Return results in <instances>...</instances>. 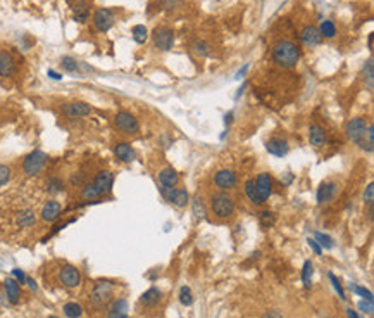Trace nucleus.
<instances>
[{
	"label": "nucleus",
	"mask_w": 374,
	"mask_h": 318,
	"mask_svg": "<svg viewBox=\"0 0 374 318\" xmlns=\"http://www.w3.org/2000/svg\"><path fill=\"white\" fill-rule=\"evenodd\" d=\"M274 215L269 211H264L262 215H260V222H262L264 227H271V225H274Z\"/></svg>",
	"instance_id": "45"
},
{
	"label": "nucleus",
	"mask_w": 374,
	"mask_h": 318,
	"mask_svg": "<svg viewBox=\"0 0 374 318\" xmlns=\"http://www.w3.org/2000/svg\"><path fill=\"white\" fill-rule=\"evenodd\" d=\"M176 6H181V0H166L167 9H176Z\"/></svg>",
	"instance_id": "50"
},
{
	"label": "nucleus",
	"mask_w": 374,
	"mask_h": 318,
	"mask_svg": "<svg viewBox=\"0 0 374 318\" xmlns=\"http://www.w3.org/2000/svg\"><path fill=\"white\" fill-rule=\"evenodd\" d=\"M367 45H369V49H372V33L369 35V38H367Z\"/></svg>",
	"instance_id": "55"
},
{
	"label": "nucleus",
	"mask_w": 374,
	"mask_h": 318,
	"mask_svg": "<svg viewBox=\"0 0 374 318\" xmlns=\"http://www.w3.org/2000/svg\"><path fill=\"white\" fill-rule=\"evenodd\" d=\"M192 50H193V54H197V56L205 57V56H209V54H210V44H207L205 40L197 38V40L192 44Z\"/></svg>",
	"instance_id": "33"
},
{
	"label": "nucleus",
	"mask_w": 374,
	"mask_h": 318,
	"mask_svg": "<svg viewBox=\"0 0 374 318\" xmlns=\"http://www.w3.org/2000/svg\"><path fill=\"white\" fill-rule=\"evenodd\" d=\"M114 154H116V157L121 159L123 163H131V161H135V150H133V147H131L130 143H126V142L116 143Z\"/></svg>",
	"instance_id": "22"
},
{
	"label": "nucleus",
	"mask_w": 374,
	"mask_h": 318,
	"mask_svg": "<svg viewBox=\"0 0 374 318\" xmlns=\"http://www.w3.org/2000/svg\"><path fill=\"white\" fill-rule=\"evenodd\" d=\"M81 197H83L85 201H97V199H100V197H104V196L100 194L99 189H97L95 185L90 182V184L83 185V189H81Z\"/></svg>",
	"instance_id": "27"
},
{
	"label": "nucleus",
	"mask_w": 374,
	"mask_h": 318,
	"mask_svg": "<svg viewBox=\"0 0 374 318\" xmlns=\"http://www.w3.org/2000/svg\"><path fill=\"white\" fill-rule=\"evenodd\" d=\"M4 289H6V296L11 304H18L21 299V285L16 278H7L4 282Z\"/></svg>",
	"instance_id": "20"
},
{
	"label": "nucleus",
	"mask_w": 374,
	"mask_h": 318,
	"mask_svg": "<svg viewBox=\"0 0 374 318\" xmlns=\"http://www.w3.org/2000/svg\"><path fill=\"white\" fill-rule=\"evenodd\" d=\"M350 289H352L355 294H359V296L364 297L365 301H372V299H374L372 292H371L369 289H365V287H360V285H350Z\"/></svg>",
	"instance_id": "41"
},
{
	"label": "nucleus",
	"mask_w": 374,
	"mask_h": 318,
	"mask_svg": "<svg viewBox=\"0 0 374 318\" xmlns=\"http://www.w3.org/2000/svg\"><path fill=\"white\" fill-rule=\"evenodd\" d=\"M26 284L30 285V289H31V290H37V289H38L37 282H35V280H33V278H31V277H26Z\"/></svg>",
	"instance_id": "51"
},
{
	"label": "nucleus",
	"mask_w": 374,
	"mask_h": 318,
	"mask_svg": "<svg viewBox=\"0 0 374 318\" xmlns=\"http://www.w3.org/2000/svg\"><path fill=\"white\" fill-rule=\"evenodd\" d=\"M357 306H359V309H360L362 313H367V315H372V313H374L372 301H360Z\"/></svg>",
	"instance_id": "46"
},
{
	"label": "nucleus",
	"mask_w": 374,
	"mask_h": 318,
	"mask_svg": "<svg viewBox=\"0 0 374 318\" xmlns=\"http://www.w3.org/2000/svg\"><path fill=\"white\" fill-rule=\"evenodd\" d=\"M45 191L49 194H52V196H57V194H61L62 191H64V184H62L61 178L52 177V178H49V180H47Z\"/></svg>",
	"instance_id": "29"
},
{
	"label": "nucleus",
	"mask_w": 374,
	"mask_h": 318,
	"mask_svg": "<svg viewBox=\"0 0 374 318\" xmlns=\"http://www.w3.org/2000/svg\"><path fill=\"white\" fill-rule=\"evenodd\" d=\"M131 33H133V40L136 42V44H145V42L149 40V30H147L143 25L133 26Z\"/></svg>",
	"instance_id": "34"
},
{
	"label": "nucleus",
	"mask_w": 374,
	"mask_h": 318,
	"mask_svg": "<svg viewBox=\"0 0 374 318\" xmlns=\"http://www.w3.org/2000/svg\"><path fill=\"white\" fill-rule=\"evenodd\" d=\"M315 242L321 247H324V249H331L333 247V239L326 234H321V232H315Z\"/></svg>",
	"instance_id": "39"
},
{
	"label": "nucleus",
	"mask_w": 374,
	"mask_h": 318,
	"mask_svg": "<svg viewBox=\"0 0 374 318\" xmlns=\"http://www.w3.org/2000/svg\"><path fill=\"white\" fill-rule=\"evenodd\" d=\"M162 194L166 196V199L169 201L171 204H174L176 208H185L186 204L190 203V196L185 189H169V192H166L162 189Z\"/></svg>",
	"instance_id": "16"
},
{
	"label": "nucleus",
	"mask_w": 374,
	"mask_h": 318,
	"mask_svg": "<svg viewBox=\"0 0 374 318\" xmlns=\"http://www.w3.org/2000/svg\"><path fill=\"white\" fill-rule=\"evenodd\" d=\"M112 294H114V284L109 280H99L92 287L90 301L95 306H104L112 299Z\"/></svg>",
	"instance_id": "4"
},
{
	"label": "nucleus",
	"mask_w": 374,
	"mask_h": 318,
	"mask_svg": "<svg viewBox=\"0 0 374 318\" xmlns=\"http://www.w3.org/2000/svg\"><path fill=\"white\" fill-rule=\"evenodd\" d=\"M319 32H321L322 37L333 38L334 35H336V26H334L333 21H322L321 23V28H319Z\"/></svg>",
	"instance_id": "37"
},
{
	"label": "nucleus",
	"mask_w": 374,
	"mask_h": 318,
	"mask_svg": "<svg viewBox=\"0 0 374 318\" xmlns=\"http://www.w3.org/2000/svg\"><path fill=\"white\" fill-rule=\"evenodd\" d=\"M61 66H62V69H64V71H68V73H76L78 69H80V63H78L75 57H71V56L62 57Z\"/></svg>",
	"instance_id": "35"
},
{
	"label": "nucleus",
	"mask_w": 374,
	"mask_h": 318,
	"mask_svg": "<svg viewBox=\"0 0 374 318\" xmlns=\"http://www.w3.org/2000/svg\"><path fill=\"white\" fill-rule=\"evenodd\" d=\"M92 184L99 189L102 196H107V194H111L112 185H114V175H112V172H109V170H102V172L97 173Z\"/></svg>",
	"instance_id": "11"
},
{
	"label": "nucleus",
	"mask_w": 374,
	"mask_h": 318,
	"mask_svg": "<svg viewBox=\"0 0 374 318\" xmlns=\"http://www.w3.org/2000/svg\"><path fill=\"white\" fill-rule=\"evenodd\" d=\"M49 76H50L52 80H62V75H61V73H56L54 69H49Z\"/></svg>",
	"instance_id": "52"
},
{
	"label": "nucleus",
	"mask_w": 374,
	"mask_h": 318,
	"mask_svg": "<svg viewBox=\"0 0 374 318\" xmlns=\"http://www.w3.org/2000/svg\"><path fill=\"white\" fill-rule=\"evenodd\" d=\"M254 182H255L257 194H259L260 201H262V204H264L272 194V178L269 177V173H260Z\"/></svg>",
	"instance_id": "12"
},
{
	"label": "nucleus",
	"mask_w": 374,
	"mask_h": 318,
	"mask_svg": "<svg viewBox=\"0 0 374 318\" xmlns=\"http://www.w3.org/2000/svg\"><path fill=\"white\" fill-rule=\"evenodd\" d=\"M266 149L272 156L283 157L288 154V149H290V147H288V142L283 140V138H271V140L266 143Z\"/></svg>",
	"instance_id": "21"
},
{
	"label": "nucleus",
	"mask_w": 374,
	"mask_h": 318,
	"mask_svg": "<svg viewBox=\"0 0 374 318\" xmlns=\"http://www.w3.org/2000/svg\"><path fill=\"white\" fill-rule=\"evenodd\" d=\"M364 78L367 80V88L372 90V85H374V63L372 59H367L364 64Z\"/></svg>",
	"instance_id": "36"
},
{
	"label": "nucleus",
	"mask_w": 374,
	"mask_h": 318,
	"mask_svg": "<svg viewBox=\"0 0 374 318\" xmlns=\"http://www.w3.org/2000/svg\"><path fill=\"white\" fill-rule=\"evenodd\" d=\"M247 68H248V64H247V66H245V68H243V69H240V71H238V73H236V78H241V76H243V75H245V71H247Z\"/></svg>",
	"instance_id": "53"
},
{
	"label": "nucleus",
	"mask_w": 374,
	"mask_h": 318,
	"mask_svg": "<svg viewBox=\"0 0 374 318\" xmlns=\"http://www.w3.org/2000/svg\"><path fill=\"white\" fill-rule=\"evenodd\" d=\"M359 145L364 150H367V152H372V150H374V126L372 125L367 126V131H365L364 138L360 140Z\"/></svg>",
	"instance_id": "30"
},
{
	"label": "nucleus",
	"mask_w": 374,
	"mask_h": 318,
	"mask_svg": "<svg viewBox=\"0 0 374 318\" xmlns=\"http://www.w3.org/2000/svg\"><path fill=\"white\" fill-rule=\"evenodd\" d=\"M272 57H274V61L281 66V68H293L300 59V50L293 42L281 40L274 45Z\"/></svg>",
	"instance_id": "1"
},
{
	"label": "nucleus",
	"mask_w": 374,
	"mask_h": 318,
	"mask_svg": "<svg viewBox=\"0 0 374 318\" xmlns=\"http://www.w3.org/2000/svg\"><path fill=\"white\" fill-rule=\"evenodd\" d=\"M307 242H309V246H310V247H312V249H314V253H315V254H317V256H319V254H321V253H322V247H321V246H319V244H317V242H315V239H309V240H307Z\"/></svg>",
	"instance_id": "49"
},
{
	"label": "nucleus",
	"mask_w": 374,
	"mask_h": 318,
	"mask_svg": "<svg viewBox=\"0 0 374 318\" xmlns=\"http://www.w3.org/2000/svg\"><path fill=\"white\" fill-rule=\"evenodd\" d=\"M62 114L68 118H85V116L92 114V106L87 102H68L61 107Z\"/></svg>",
	"instance_id": "10"
},
{
	"label": "nucleus",
	"mask_w": 374,
	"mask_h": 318,
	"mask_svg": "<svg viewBox=\"0 0 374 318\" xmlns=\"http://www.w3.org/2000/svg\"><path fill=\"white\" fill-rule=\"evenodd\" d=\"M14 69H16V61H14L13 54L7 52V50H2V52H0V76H2V78L13 76Z\"/></svg>",
	"instance_id": "18"
},
{
	"label": "nucleus",
	"mask_w": 374,
	"mask_h": 318,
	"mask_svg": "<svg viewBox=\"0 0 374 318\" xmlns=\"http://www.w3.org/2000/svg\"><path fill=\"white\" fill-rule=\"evenodd\" d=\"M114 21H116V14L112 13V9H109V7H100V9H97L92 18L93 28L100 33L109 32V30L114 26Z\"/></svg>",
	"instance_id": "5"
},
{
	"label": "nucleus",
	"mask_w": 374,
	"mask_h": 318,
	"mask_svg": "<svg viewBox=\"0 0 374 318\" xmlns=\"http://www.w3.org/2000/svg\"><path fill=\"white\" fill-rule=\"evenodd\" d=\"M13 277L16 278V280L19 282V284H25V282H26V275H25V271H23V270H19V268H14V270H13Z\"/></svg>",
	"instance_id": "48"
},
{
	"label": "nucleus",
	"mask_w": 374,
	"mask_h": 318,
	"mask_svg": "<svg viewBox=\"0 0 374 318\" xmlns=\"http://www.w3.org/2000/svg\"><path fill=\"white\" fill-rule=\"evenodd\" d=\"M11 175H13V172H11L9 166H7V165H0V187H4L6 184H9Z\"/></svg>",
	"instance_id": "42"
},
{
	"label": "nucleus",
	"mask_w": 374,
	"mask_h": 318,
	"mask_svg": "<svg viewBox=\"0 0 374 318\" xmlns=\"http://www.w3.org/2000/svg\"><path fill=\"white\" fill-rule=\"evenodd\" d=\"M73 18L76 23H87L90 19V4L87 0H76L73 4Z\"/></svg>",
	"instance_id": "19"
},
{
	"label": "nucleus",
	"mask_w": 374,
	"mask_h": 318,
	"mask_svg": "<svg viewBox=\"0 0 374 318\" xmlns=\"http://www.w3.org/2000/svg\"><path fill=\"white\" fill-rule=\"evenodd\" d=\"M47 165V154L42 150H33L23 159V173L28 177H37L38 173L44 172Z\"/></svg>",
	"instance_id": "3"
},
{
	"label": "nucleus",
	"mask_w": 374,
	"mask_h": 318,
	"mask_svg": "<svg viewBox=\"0 0 374 318\" xmlns=\"http://www.w3.org/2000/svg\"><path fill=\"white\" fill-rule=\"evenodd\" d=\"M328 277H329V280L333 282V287H334V290L338 292V296H340V299L341 301H345L346 297H345V292H343V287H341V284H340V280H338L336 277H334L333 273H328Z\"/></svg>",
	"instance_id": "43"
},
{
	"label": "nucleus",
	"mask_w": 374,
	"mask_h": 318,
	"mask_svg": "<svg viewBox=\"0 0 374 318\" xmlns=\"http://www.w3.org/2000/svg\"><path fill=\"white\" fill-rule=\"evenodd\" d=\"M245 194H247V197L252 201L254 204H262V201H260L259 194H257V189H255V182L254 180H247L245 182Z\"/></svg>",
	"instance_id": "32"
},
{
	"label": "nucleus",
	"mask_w": 374,
	"mask_h": 318,
	"mask_svg": "<svg viewBox=\"0 0 374 318\" xmlns=\"http://www.w3.org/2000/svg\"><path fill=\"white\" fill-rule=\"evenodd\" d=\"M193 213L197 216H204L205 215V208H204V203H202V199H195L193 201Z\"/></svg>",
	"instance_id": "47"
},
{
	"label": "nucleus",
	"mask_w": 374,
	"mask_h": 318,
	"mask_svg": "<svg viewBox=\"0 0 374 318\" xmlns=\"http://www.w3.org/2000/svg\"><path fill=\"white\" fill-rule=\"evenodd\" d=\"M214 184L221 189V191H229L236 185V173L231 170H219L214 177Z\"/></svg>",
	"instance_id": "14"
},
{
	"label": "nucleus",
	"mask_w": 374,
	"mask_h": 318,
	"mask_svg": "<svg viewBox=\"0 0 374 318\" xmlns=\"http://www.w3.org/2000/svg\"><path fill=\"white\" fill-rule=\"evenodd\" d=\"M152 38H154V44L157 49L171 50L174 45V30L169 28V26H159V28L154 30Z\"/></svg>",
	"instance_id": "7"
},
{
	"label": "nucleus",
	"mask_w": 374,
	"mask_h": 318,
	"mask_svg": "<svg viewBox=\"0 0 374 318\" xmlns=\"http://www.w3.org/2000/svg\"><path fill=\"white\" fill-rule=\"evenodd\" d=\"M210 208H212L214 215L219 218H229L235 213V201L229 194L226 192H216L210 199Z\"/></svg>",
	"instance_id": "2"
},
{
	"label": "nucleus",
	"mask_w": 374,
	"mask_h": 318,
	"mask_svg": "<svg viewBox=\"0 0 374 318\" xmlns=\"http://www.w3.org/2000/svg\"><path fill=\"white\" fill-rule=\"evenodd\" d=\"M310 278H312V263L305 261L303 263V268H302V280H303L305 289H309L310 287Z\"/></svg>",
	"instance_id": "38"
},
{
	"label": "nucleus",
	"mask_w": 374,
	"mask_h": 318,
	"mask_svg": "<svg viewBox=\"0 0 374 318\" xmlns=\"http://www.w3.org/2000/svg\"><path fill=\"white\" fill-rule=\"evenodd\" d=\"M364 201L367 203L369 209L372 211V204H374V185H372V184H369V185H367V189H365V192H364Z\"/></svg>",
	"instance_id": "44"
},
{
	"label": "nucleus",
	"mask_w": 374,
	"mask_h": 318,
	"mask_svg": "<svg viewBox=\"0 0 374 318\" xmlns=\"http://www.w3.org/2000/svg\"><path fill=\"white\" fill-rule=\"evenodd\" d=\"M159 301H161V290H159L157 287H150V289L140 297V302H142L143 306H155Z\"/></svg>",
	"instance_id": "26"
},
{
	"label": "nucleus",
	"mask_w": 374,
	"mask_h": 318,
	"mask_svg": "<svg viewBox=\"0 0 374 318\" xmlns=\"http://www.w3.org/2000/svg\"><path fill=\"white\" fill-rule=\"evenodd\" d=\"M62 215V204L59 201H47L44 204V208H42V220L47 223H54L57 222V220L61 218Z\"/></svg>",
	"instance_id": "13"
},
{
	"label": "nucleus",
	"mask_w": 374,
	"mask_h": 318,
	"mask_svg": "<svg viewBox=\"0 0 374 318\" xmlns=\"http://www.w3.org/2000/svg\"><path fill=\"white\" fill-rule=\"evenodd\" d=\"M128 311V301L126 299H116L112 302L111 309H109V316H116V315H126Z\"/></svg>",
	"instance_id": "31"
},
{
	"label": "nucleus",
	"mask_w": 374,
	"mask_h": 318,
	"mask_svg": "<svg viewBox=\"0 0 374 318\" xmlns=\"http://www.w3.org/2000/svg\"><path fill=\"white\" fill-rule=\"evenodd\" d=\"M49 318H57V316H54V315H52V316H49Z\"/></svg>",
	"instance_id": "57"
},
{
	"label": "nucleus",
	"mask_w": 374,
	"mask_h": 318,
	"mask_svg": "<svg viewBox=\"0 0 374 318\" xmlns=\"http://www.w3.org/2000/svg\"><path fill=\"white\" fill-rule=\"evenodd\" d=\"M59 280H61V284L64 287H68V289H76L81 282V273L76 266L64 265L59 270Z\"/></svg>",
	"instance_id": "9"
},
{
	"label": "nucleus",
	"mask_w": 374,
	"mask_h": 318,
	"mask_svg": "<svg viewBox=\"0 0 374 318\" xmlns=\"http://www.w3.org/2000/svg\"><path fill=\"white\" fill-rule=\"evenodd\" d=\"M300 40H302L305 45H309V47H314V45L321 44L322 35H321V32H319L317 26L307 25V26H303L302 32H300Z\"/></svg>",
	"instance_id": "15"
},
{
	"label": "nucleus",
	"mask_w": 374,
	"mask_h": 318,
	"mask_svg": "<svg viewBox=\"0 0 374 318\" xmlns=\"http://www.w3.org/2000/svg\"><path fill=\"white\" fill-rule=\"evenodd\" d=\"M114 125L118 126V130H121L126 135H135L140 131L138 119L128 111H119L118 114L114 116Z\"/></svg>",
	"instance_id": "6"
},
{
	"label": "nucleus",
	"mask_w": 374,
	"mask_h": 318,
	"mask_svg": "<svg viewBox=\"0 0 374 318\" xmlns=\"http://www.w3.org/2000/svg\"><path fill=\"white\" fill-rule=\"evenodd\" d=\"M159 182H161L162 189L164 191H169V189H174L180 182V175L176 173V170L173 168H164L161 173H159Z\"/></svg>",
	"instance_id": "17"
},
{
	"label": "nucleus",
	"mask_w": 374,
	"mask_h": 318,
	"mask_svg": "<svg viewBox=\"0 0 374 318\" xmlns=\"http://www.w3.org/2000/svg\"><path fill=\"white\" fill-rule=\"evenodd\" d=\"M37 223V215H35L33 209H21V211L16 215V225L21 228H30Z\"/></svg>",
	"instance_id": "23"
},
{
	"label": "nucleus",
	"mask_w": 374,
	"mask_h": 318,
	"mask_svg": "<svg viewBox=\"0 0 374 318\" xmlns=\"http://www.w3.org/2000/svg\"><path fill=\"white\" fill-rule=\"evenodd\" d=\"M334 194H336V184H334V182H326V184H322L317 191V203L319 204L328 203V201H331L334 197Z\"/></svg>",
	"instance_id": "24"
},
{
	"label": "nucleus",
	"mask_w": 374,
	"mask_h": 318,
	"mask_svg": "<svg viewBox=\"0 0 374 318\" xmlns=\"http://www.w3.org/2000/svg\"><path fill=\"white\" fill-rule=\"evenodd\" d=\"M309 142L314 147H322L326 143V131L319 125H310L309 128Z\"/></svg>",
	"instance_id": "25"
},
{
	"label": "nucleus",
	"mask_w": 374,
	"mask_h": 318,
	"mask_svg": "<svg viewBox=\"0 0 374 318\" xmlns=\"http://www.w3.org/2000/svg\"><path fill=\"white\" fill-rule=\"evenodd\" d=\"M109 318H130L128 315H116V316H109Z\"/></svg>",
	"instance_id": "56"
},
{
	"label": "nucleus",
	"mask_w": 374,
	"mask_h": 318,
	"mask_svg": "<svg viewBox=\"0 0 374 318\" xmlns=\"http://www.w3.org/2000/svg\"><path fill=\"white\" fill-rule=\"evenodd\" d=\"M62 311H64V315L68 318H81L83 316V308H81V304H78V302H75V301L66 302Z\"/></svg>",
	"instance_id": "28"
},
{
	"label": "nucleus",
	"mask_w": 374,
	"mask_h": 318,
	"mask_svg": "<svg viewBox=\"0 0 374 318\" xmlns=\"http://www.w3.org/2000/svg\"><path fill=\"white\" fill-rule=\"evenodd\" d=\"M346 313H348V316H350V318H359V316H357V313H355V311H352V309H346Z\"/></svg>",
	"instance_id": "54"
},
{
	"label": "nucleus",
	"mask_w": 374,
	"mask_h": 318,
	"mask_svg": "<svg viewBox=\"0 0 374 318\" xmlns=\"http://www.w3.org/2000/svg\"><path fill=\"white\" fill-rule=\"evenodd\" d=\"M180 302L183 306H192L193 302V297H192V290H190V287H181L180 290Z\"/></svg>",
	"instance_id": "40"
},
{
	"label": "nucleus",
	"mask_w": 374,
	"mask_h": 318,
	"mask_svg": "<svg viewBox=\"0 0 374 318\" xmlns=\"http://www.w3.org/2000/svg\"><path fill=\"white\" fill-rule=\"evenodd\" d=\"M367 126H369V123H367V119H365V118L350 119V121L346 123V128H345L346 137H348L352 142L360 143V140L364 138V135H365V131H367Z\"/></svg>",
	"instance_id": "8"
}]
</instances>
